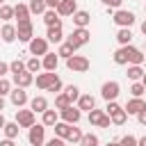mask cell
Masks as SVG:
<instances>
[{"mask_svg":"<svg viewBox=\"0 0 146 146\" xmlns=\"http://www.w3.org/2000/svg\"><path fill=\"white\" fill-rule=\"evenodd\" d=\"M105 112L110 114V119H112V123H114V125H123V123L128 121V112H125L116 100H110V103H107V107H105Z\"/></svg>","mask_w":146,"mask_h":146,"instance_id":"1","label":"cell"},{"mask_svg":"<svg viewBox=\"0 0 146 146\" xmlns=\"http://www.w3.org/2000/svg\"><path fill=\"white\" fill-rule=\"evenodd\" d=\"M68 43H73L75 48H82V46H87L89 41H91V32L87 30V27H73V32L68 34V39H66Z\"/></svg>","mask_w":146,"mask_h":146,"instance_id":"2","label":"cell"},{"mask_svg":"<svg viewBox=\"0 0 146 146\" xmlns=\"http://www.w3.org/2000/svg\"><path fill=\"white\" fill-rule=\"evenodd\" d=\"M89 66H91V62H89V57H84V55H73V57L66 59V68L73 71V73H87Z\"/></svg>","mask_w":146,"mask_h":146,"instance_id":"3","label":"cell"},{"mask_svg":"<svg viewBox=\"0 0 146 146\" xmlns=\"http://www.w3.org/2000/svg\"><path fill=\"white\" fill-rule=\"evenodd\" d=\"M27 141H30V146H43L46 144V125L34 123L32 128H27Z\"/></svg>","mask_w":146,"mask_h":146,"instance_id":"4","label":"cell"},{"mask_svg":"<svg viewBox=\"0 0 146 146\" xmlns=\"http://www.w3.org/2000/svg\"><path fill=\"white\" fill-rule=\"evenodd\" d=\"M87 119H89V123L96 125V128H110V125H112V119H110V114H107L105 110H96V107H94Z\"/></svg>","mask_w":146,"mask_h":146,"instance_id":"5","label":"cell"},{"mask_svg":"<svg viewBox=\"0 0 146 146\" xmlns=\"http://www.w3.org/2000/svg\"><path fill=\"white\" fill-rule=\"evenodd\" d=\"M48 43H50V41H48L46 36H34V39L27 43L30 55H32V57H43L46 52H50V50H48Z\"/></svg>","mask_w":146,"mask_h":146,"instance_id":"6","label":"cell"},{"mask_svg":"<svg viewBox=\"0 0 146 146\" xmlns=\"http://www.w3.org/2000/svg\"><path fill=\"white\" fill-rule=\"evenodd\" d=\"M112 21H114L119 27H132L137 18H135V14H132L130 9H116L114 16H112Z\"/></svg>","mask_w":146,"mask_h":146,"instance_id":"7","label":"cell"},{"mask_svg":"<svg viewBox=\"0 0 146 146\" xmlns=\"http://www.w3.org/2000/svg\"><path fill=\"white\" fill-rule=\"evenodd\" d=\"M119 94H121V84H119L116 80H107V82H103V87H100V96H103L107 103H110V100H116Z\"/></svg>","mask_w":146,"mask_h":146,"instance_id":"8","label":"cell"},{"mask_svg":"<svg viewBox=\"0 0 146 146\" xmlns=\"http://www.w3.org/2000/svg\"><path fill=\"white\" fill-rule=\"evenodd\" d=\"M59 119L66 121V123H71V125H75V123L82 119V110H80L78 105H68V107L59 110Z\"/></svg>","mask_w":146,"mask_h":146,"instance_id":"9","label":"cell"},{"mask_svg":"<svg viewBox=\"0 0 146 146\" xmlns=\"http://www.w3.org/2000/svg\"><path fill=\"white\" fill-rule=\"evenodd\" d=\"M16 123H18L21 128H32V125L36 123V112L18 107V110H16Z\"/></svg>","mask_w":146,"mask_h":146,"instance_id":"10","label":"cell"},{"mask_svg":"<svg viewBox=\"0 0 146 146\" xmlns=\"http://www.w3.org/2000/svg\"><path fill=\"white\" fill-rule=\"evenodd\" d=\"M16 36H18V41H21V43H30V41L34 39L32 21H27V23H18V25H16Z\"/></svg>","mask_w":146,"mask_h":146,"instance_id":"11","label":"cell"},{"mask_svg":"<svg viewBox=\"0 0 146 146\" xmlns=\"http://www.w3.org/2000/svg\"><path fill=\"white\" fill-rule=\"evenodd\" d=\"M9 100H11V105H14V107H23L25 103H30L27 91H25L23 87H14V89H11V94H9Z\"/></svg>","mask_w":146,"mask_h":146,"instance_id":"12","label":"cell"},{"mask_svg":"<svg viewBox=\"0 0 146 146\" xmlns=\"http://www.w3.org/2000/svg\"><path fill=\"white\" fill-rule=\"evenodd\" d=\"M11 82H14L16 87H23V89H27V87L34 82V75H32L30 71H21V73H14V75H11Z\"/></svg>","mask_w":146,"mask_h":146,"instance_id":"13","label":"cell"},{"mask_svg":"<svg viewBox=\"0 0 146 146\" xmlns=\"http://www.w3.org/2000/svg\"><path fill=\"white\" fill-rule=\"evenodd\" d=\"M57 75H55V71H46V73H39L36 78H34V82H36V89H41V91H48V87L52 84V80H55Z\"/></svg>","mask_w":146,"mask_h":146,"instance_id":"14","label":"cell"},{"mask_svg":"<svg viewBox=\"0 0 146 146\" xmlns=\"http://www.w3.org/2000/svg\"><path fill=\"white\" fill-rule=\"evenodd\" d=\"M43 23H46V27H62V16L57 14V9H46Z\"/></svg>","mask_w":146,"mask_h":146,"instance_id":"15","label":"cell"},{"mask_svg":"<svg viewBox=\"0 0 146 146\" xmlns=\"http://www.w3.org/2000/svg\"><path fill=\"white\" fill-rule=\"evenodd\" d=\"M71 21H73V27H87V25L91 23V14L84 11V9H78V11L71 16Z\"/></svg>","mask_w":146,"mask_h":146,"instance_id":"16","label":"cell"},{"mask_svg":"<svg viewBox=\"0 0 146 146\" xmlns=\"http://www.w3.org/2000/svg\"><path fill=\"white\" fill-rule=\"evenodd\" d=\"M144 107H146V100H144V98H135V96H132V98L125 103V107H123V110L128 112V116H130V114H135V116H137Z\"/></svg>","mask_w":146,"mask_h":146,"instance_id":"17","label":"cell"},{"mask_svg":"<svg viewBox=\"0 0 146 146\" xmlns=\"http://www.w3.org/2000/svg\"><path fill=\"white\" fill-rule=\"evenodd\" d=\"M30 16H32V11H30V7H27V5H23V2L14 5V18H16L18 23H27V21H30Z\"/></svg>","mask_w":146,"mask_h":146,"instance_id":"18","label":"cell"},{"mask_svg":"<svg viewBox=\"0 0 146 146\" xmlns=\"http://www.w3.org/2000/svg\"><path fill=\"white\" fill-rule=\"evenodd\" d=\"M0 39L5 41V43H14L18 36H16V25H11V23H5L2 27H0Z\"/></svg>","mask_w":146,"mask_h":146,"instance_id":"19","label":"cell"},{"mask_svg":"<svg viewBox=\"0 0 146 146\" xmlns=\"http://www.w3.org/2000/svg\"><path fill=\"white\" fill-rule=\"evenodd\" d=\"M125 52H128V64H144V59H146V55L139 50V48H135V46H125Z\"/></svg>","mask_w":146,"mask_h":146,"instance_id":"20","label":"cell"},{"mask_svg":"<svg viewBox=\"0 0 146 146\" xmlns=\"http://www.w3.org/2000/svg\"><path fill=\"white\" fill-rule=\"evenodd\" d=\"M75 11H78V0H62L59 7H57L59 16H73Z\"/></svg>","mask_w":146,"mask_h":146,"instance_id":"21","label":"cell"},{"mask_svg":"<svg viewBox=\"0 0 146 146\" xmlns=\"http://www.w3.org/2000/svg\"><path fill=\"white\" fill-rule=\"evenodd\" d=\"M41 62H43V71H57V66H59V55H57V52H46V55L41 57Z\"/></svg>","mask_w":146,"mask_h":146,"instance_id":"22","label":"cell"},{"mask_svg":"<svg viewBox=\"0 0 146 146\" xmlns=\"http://www.w3.org/2000/svg\"><path fill=\"white\" fill-rule=\"evenodd\" d=\"M144 73H146V68H144V64H128V80H132V82H139L141 78H144Z\"/></svg>","mask_w":146,"mask_h":146,"instance_id":"23","label":"cell"},{"mask_svg":"<svg viewBox=\"0 0 146 146\" xmlns=\"http://www.w3.org/2000/svg\"><path fill=\"white\" fill-rule=\"evenodd\" d=\"M57 121H59V110H50V107H48V110L41 114V123H43L46 128H52Z\"/></svg>","mask_w":146,"mask_h":146,"instance_id":"24","label":"cell"},{"mask_svg":"<svg viewBox=\"0 0 146 146\" xmlns=\"http://www.w3.org/2000/svg\"><path fill=\"white\" fill-rule=\"evenodd\" d=\"M30 110L36 112V114H43V112L48 110V100H46V96H34V98L30 100Z\"/></svg>","mask_w":146,"mask_h":146,"instance_id":"25","label":"cell"},{"mask_svg":"<svg viewBox=\"0 0 146 146\" xmlns=\"http://www.w3.org/2000/svg\"><path fill=\"white\" fill-rule=\"evenodd\" d=\"M78 107H80L82 112H91V110L96 107V98H94L91 94H82V96L78 98Z\"/></svg>","mask_w":146,"mask_h":146,"instance_id":"26","label":"cell"},{"mask_svg":"<svg viewBox=\"0 0 146 146\" xmlns=\"http://www.w3.org/2000/svg\"><path fill=\"white\" fill-rule=\"evenodd\" d=\"M46 39L50 43H62L64 41V30L62 27H48L46 30Z\"/></svg>","mask_w":146,"mask_h":146,"instance_id":"27","label":"cell"},{"mask_svg":"<svg viewBox=\"0 0 146 146\" xmlns=\"http://www.w3.org/2000/svg\"><path fill=\"white\" fill-rule=\"evenodd\" d=\"M82 137H84V132H82V130L78 128V123H75V125H71V130H68V135H66V141L75 146V144L82 141Z\"/></svg>","mask_w":146,"mask_h":146,"instance_id":"28","label":"cell"},{"mask_svg":"<svg viewBox=\"0 0 146 146\" xmlns=\"http://www.w3.org/2000/svg\"><path fill=\"white\" fill-rule=\"evenodd\" d=\"M75 50H78V48H75L73 43H68V41H62V43H59V50H57V55H59V57H64V59H68V57H73V55H75Z\"/></svg>","mask_w":146,"mask_h":146,"instance_id":"29","label":"cell"},{"mask_svg":"<svg viewBox=\"0 0 146 146\" xmlns=\"http://www.w3.org/2000/svg\"><path fill=\"white\" fill-rule=\"evenodd\" d=\"M18 130H21V125H18L16 121H7L5 128H2L5 137H9V139H16V137H18Z\"/></svg>","mask_w":146,"mask_h":146,"instance_id":"30","label":"cell"},{"mask_svg":"<svg viewBox=\"0 0 146 146\" xmlns=\"http://www.w3.org/2000/svg\"><path fill=\"white\" fill-rule=\"evenodd\" d=\"M52 130H55V137H62V139H66V135H68V130H71V123H66V121H57L55 125H52Z\"/></svg>","mask_w":146,"mask_h":146,"instance_id":"31","label":"cell"},{"mask_svg":"<svg viewBox=\"0 0 146 146\" xmlns=\"http://www.w3.org/2000/svg\"><path fill=\"white\" fill-rule=\"evenodd\" d=\"M27 7H30V11H32V14H36V16H43V11L48 9L46 0H30V2H27Z\"/></svg>","mask_w":146,"mask_h":146,"instance_id":"32","label":"cell"},{"mask_svg":"<svg viewBox=\"0 0 146 146\" xmlns=\"http://www.w3.org/2000/svg\"><path fill=\"white\" fill-rule=\"evenodd\" d=\"M116 41H119L121 46H128V43L132 41V32H130V27H119V32H116Z\"/></svg>","mask_w":146,"mask_h":146,"instance_id":"33","label":"cell"},{"mask_svg":"<svg viewBox=\"0 0 146 146\" xmlns=\"http://www.w3.org/2000/svg\"><path fill=\"white\" fill-rule=\"evenodd\" d=\"M64 94L68 96L71 103H78V98L82 96V94H80V87H75V84H66V87H64Z\"/></svg>","mask_w":146,"mask_h":146,"instance_id":"34","label":"cell"},{"mask_svg":"<svg viewBox=\"0 0 146 146\" xmlns=\"http://www.w3.org/2000/svg\"><path fill=\"white\" fill-rule=\"evenodd\" d=\"M68 105H73V103L68 100V96H66L64 91L55 94V110H64V107H68Z\"/></svg>","mask_w":146,"mask_h":146,"instance_id":"35","label":"cell"},{"mask_svg":"<svg viewBox=\"0 0 146 146\" xmlns=\"http://www.w3.org/2000/svg\"><path fill=\"white\" fill-rule=\"evenodd\" d=\"M25 64H27V71H30V73H39V71L43 68V62H41L39 57H30Z\"/></svg>","mask_w":146,"mask_h":146,"instance_id":"36","label":"cell"},{"mask_svg":"<svg viewBox=\"0 0 146 146\" xmlns=\"http://www.w3.org/2000/svg\"><path fill=\"white\" fill-rule=\"evenodd\" d=\"M21 71H27V64L23 62V59H14V62H9V73L14 75V73H21Z\"/></svg>","mask_w":146,"mask_h":146,"instance_id":"37","label":"cell"},{"mask_svg":"<svg viewBox=\"0 0 146 146\" xmlns=\"http://www.w3.org/2000/svg\"><path fill=\"white\" fill-rule=\"evenodd\" d=\"M130 94H132L135 98H141V96L146 94V87L141 84V80H139V82H132V84H130Z\"/></svg>","mask_w":146,"mask_h":146,"instance_id":"38","label":"cell"},{"mask_svg":"<svg viewBox=\"0 0 146 146\" xmlns=\"http://www.w3.org/2000/svg\"><path fill=\"white\" fill-rule=\"evenodd\" d=\"M0 18H2L5 23H9V21L14 18V7H9V5H0Z\"/></svg>","mask_w":146,"mask_h":146,"instance_id":"39","label":"cell"},{"mask_svg":"<svg viewBox=\"0 0 146 146\" xmlns=\"http://www.w3.org/2000/svg\"><path fill=\"white\" fill-rule=\"evenodd\" d=\"M100 141H98V137L94 135V132H87L84 137H82V141H80V146H98Z\"/></svg>","mask_w":146,"mask_h":146,"instance_id":"40","label":"cell"},{"mask_svg":"<svg viewBox=\"0 0 146 146\" xmlns=\"http://www.w3.org/2000/svg\"><path fill=\"white\" fill-rule=\"evenodd\" d=\"M14 89V84L7 80V78H0V96H9Z\"/></svg>","mask_w":146,"mask_h":146,"instance_id":"41","label":"cell"},{"mask_svg":"<svg viewBox=\"0 0 146 146\" xmlns=\"http://www.w3.org/2000/svg\"><path fill=\"white\" fill-rule=\"evenodd\" d=\"M119 146H137V137L125 135V137H121V139H119Z\"/></svg>","mask_w":146,"mask_h":146,"instance_id":"42","label":"cell"},{"mask_svg":"<svg viewBox=\"0 0 146 146\" xmlns=\"http://www.w3.org/2000/svg\"><path fill=\"white\" fill-rule=\"evenodd\" d=\"M62 89H64V84H62V80H59V78H55V80H52V84L48 87V91H52V94H59Z\"/></svg>","mask_w":146,"mask_h":146,"instance_id":"43","label":"cell"},{"mask_svg":"<svg viewBox=\"0 0 146 146\" xmlns=\"http://www.w3.org/2000/svg\"><path fill=\"white\" fill-rule=\"evenodd\" d=\"M43 146H66V139H62V137H52V139H48Z\"/></svg>","mask_w":146,"mask_h":146,"instance_id":"44","label":"cell"},{"mask_svg":"<svg viewBox=\"0 0 146 146\" xmlns=\"http://www.w3.org/2000/svg\"><path fill=\"white\" fill-rule=\"evenodd\" d=\"M100 2L110 9H121V5H123V0H100Z\"/></svg>","mask_w":146,"mask_h":146,"instance_id":"45","label":"cell"},{"mask_svg":"<svg viewBox=\"0 0 146 146\" xmlns=\"http://www.w3.org/2000/svg\"><path fill=\"white\" fill-rule=\"evenodd\" d=\"M7 73H9V64H7V62H2V59H0V78H5V75H7Z\"/></svg>","mask_w":146,"mask_h":146,"instance_id":"46","label":"cell"},{"mask_svg":"<svg viewBox=\"0 0 146 146\" xmlns=\"http://www.w3.org/2000/svg\"><path fill=\"white\" fill-rule=\"evenodd\" d=\"M137 121H139L141 125H146V107H144V110H141V112L137 114Z\"/></svg>","mask_w":146,"mask_h":146,"instance_id":"47","label":"cell"},{"mask_svg":"<svg viewBox=\"0 0 146 146\" xmlns=\"http://www.w3.org/2000/svg\"><path fill=\"white\" fill-rule=\"evenodd\" d=\"M59 2H62V0H46L48 9H57V7H59Z\"/></svg>","mask_w":146,"mask_h":146,"instance_id":"48","label":"cell"},{"mask_svg":"<svg viewBox=\"0 0 146 146\" xmlns=\"http://www.w3.org/2000/svg\"><path fill=\"white\" fill-rule=\"evenodd\" d=\"M0 146H16V144H14V139H9V137H5V139L0 141Z\"/></svg>","mask_w":146,"mask_h":146,"instance_id":"49","label":"cell"},{"mask_svg":"<svg viewBox=\"0 0 146 146\" xmlns=\"http://www.w3.org/2000/svg\"><path fill=\"white\" fill-rule=\"evenodd\" d=\"M137 146H146V137H139L137 139Z\"/></svg>","mask_w":146,"mask_h":146,"instance_id":"50","label":"cell"},{"mask_svg":"<svg viewBox=\"0 0 146 146\" xmlns=\"http://www.w3.org/2000/svg\"><path fill=\"white\" fill-rule=\"evenodd\" d=\"M5 123H7V121H5V116H2V112H0V130L5 128Z\"/></svg>","mask_w":146,"mask_h":146,"instance_id":"51","label":"cell"},{"mask_svg":"<svg viewBox=\"0 0 146 146\" xmlns=\"http://www.w3.org/2000/svg\"><path fill=\"white\" fill-rule=\"evenodd\" d=\"M5 110V96H0V112Z\"/></svg>","mask_w":146,"mask_h":146,"instance_id":"52","label":"cell"},{"mask_svg":"<svg viewBox=\"0 0 146 146\" xmlns=\"http://www.w3.org/2000/svg\"><path fill=\"white\" fill-rule=\"evenodd\" d=\"M141 34H144V36H146V21H144V23H141Z\"/></svg>","mask_w":146,"mask_h":146,"instance_id":"53","label":"cell"},{"mask_svg":"<svg viewBox=\"0 0 146 146\" xmlns=\"http://www.w3.org/2000/svg\"><path fill=\"white\" fill-rule=\"evenodd\" d=\"M105 146H119V141H107Z\"/></svg>","mask_w":146,"mask_h":146,"instance_id":"54","label":"cell"},{"mask_svg":"<svg viewBox=\"0 0 146 146\" xmlns=\"http://www.w3.org/2000/svg\"><path fill=\"white\" fill-rule=\"evenodd\" d=\"M141 84H144V87H146V73H144V78H141Z\"/></svg>","mask_w":146,"mask_h":146,"instance_id":"55","label":"cell"},{"mask_svg":"<svg viewBox=\"0 0 146 146\" xmlns=\"http://www.w3.org/2000/svg\"><path fill=\"white\" fill-rule=\"evenodd\" d=\"M144 68H146V59H144Z\"/></svg>","mask_w":146,"mask_h":146,"instance_id":"56","label":"cell"},{"mask_svg":"<svg viewBox=\"0 0 146 146\" xmlns=\"http://www.w3.org/2000/svg\"><path fill=\"white\" fill-rule=\"evenodd\" d=\"M0 5H5V0H0Z\"/></svg>","mask_w":146,"mask_h":146,"instance_id":"57","label":"cell"},{"mask_svg":"<svg viewBox=\"0 0 146 146\" xmlns=\"http://www.w3.org/2000/svg\"><path fill=\"white\" fill-rule=\"evenodd\" d=\"M144 11H146V5H144Z\"/></svg>","mask_w":146,"mask_h":146,"instance_id":"58","label":"cell"}]
</instances>
